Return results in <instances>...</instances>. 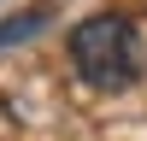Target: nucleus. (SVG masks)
<instances>
[{
  "label": "nucleus",
  "mask_w": 147,
  "mask_h": 141,
  "mask_svg": "<svg viewBox=\"0 0 147 141\" xmlns=\"http://www.w3.org/2000/svg\"><path fill=\"white\" fill-rule=\"evenodd\" d=\"M71 65H77V77L88 82V88L118 94V88H129V82H141L147 41H141V30L129 18L100 12V18H88V23L71 30Z\"/></svg>",
  "instance_id": "f257e3e1"
},
{
  "label": "nucleus",
  "mask_w": 147,
  "mask_h": 141,
  "mask_svg": "<svg viewBox=\"0 0 147 141\" xmlns=\"http://www.w3.org/2000/svg\"><path fill=\"white\" fill-rule=\"evenodd\" d=\"M41 12H18V18L6 23V30H0V47H12V41H24V35H41Z\"/></svg>",
  "instance_id": "f03ea898"
},
{
  "label": "nucleus",
  "mask_w": 147,
  "mask_h": 141,
  "mask_svg": "<svg viewBox=\"0 0 147 141\" xmlns=\"http://www.w3.org/2000/svg\"><path fill=\"white\" fill-rule=\"evenodd\" d=\"M129 6H136V12H147V0H129Z\"/></svg>",
  "instance_id": "7ed1b4c3"
}]
</instances>
